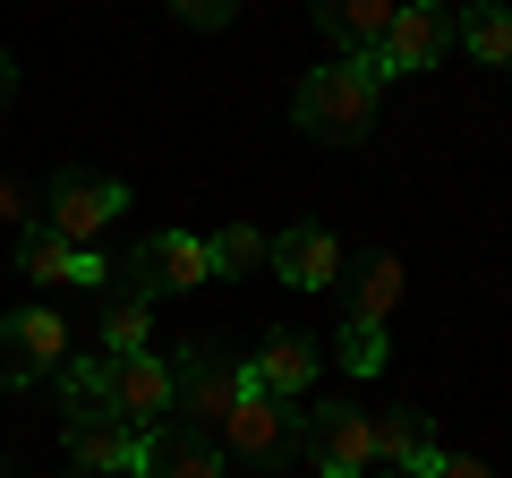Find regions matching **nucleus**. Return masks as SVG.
Listing matches in <instances>:
<instances>
[{
    "label": "nucleus",
    "instance_id": "nucleus-1",
    "mask_svg": "<svg viewBox=\"0 0 512 478\" xmlns=\"http://www.w3.org/2000/svg\"><path fill=\"white\" fill-rule=\"evenodd\" d=\"M376 103H384V77L367 69V60H333V69L299 77L291 120H299V137H316V146H359V137L376 129Z\"/></svg>",
    "mask_w": 512,
    "mask_h": 478
},
{
    "label": "nucleus",
    "instance_id": "nucleus-2",
    "mask_svg": "<svg viewBox=\"0 0 512 478\" xmlns=\"http://www.w3.org/2000/svg\"><path fill=\"white\" fill-rule=\"evenodd\" d=\"M214 444L231 461H248V470H291V453H299V402L265 393L248 368H239V402H231V419H222Z\"/></svg>",
    "mask_w": 512,
    "mask_h": 478
},
{
    "label": "nucleus",
    "instance_id": "nucleus-3",
    "mask_svg": "<svg viewBox=\"0 0 512 478\" xmlns=\"http://www.w3.org/2000/svg\"><path fill=\"white\" fill-rule=\"evenodd\" d=\"M231 402H239V368L222 359L214 342H180V350H171V419H180V427L222 436Z\"/></svg>",
    "mask_w": 512,
    "mask_h": 478
},
{
    "label": "nucleus",
    "instance_id": "nucleus-4",
    "mask_svg": "<svg viewBox=\"0 0 512 478\" xmlns=\"http://www.w3.org/2000/svg\"><path fill=\"white\" fill-rule=\"evenodd\" d=\"M299 453H308V470L367 478L376 470V419L350 402H299Z\"/></svg>",
    "mask_w": 512,
    "mask_h": 478
},
{
    "label": "nucleus",
    "instance_id": "nucleus-5",
    "mask_svg": "<svg viewBox=\"0 0 512 478\" xmlns=\"http://www.w3.org/2000/svg\"><path fill=\"white\" fill-rule=\"evenodd\" d=\"M120 214H128V188L103 180V171H60V180L43 188V231L69 239V248H94Z\"/></svg>",
    "mask_w": 512,
    "mask_h": 478
},
{
    "label": "nucleus",
    "instance_id": "nucleus-6",
    "mask_svg": "<svg viewBox=\"0 0 512 478\" xmlns=\"http://www.w3.org/2000/svg\"><path fill=\"white\" fill-rule=\"evenodd\" d=\"M444 52H453V9H444V0H402L367 69H376L384 86H393V77H427Z\"/></svg>",
    "mask_w": 512,
    "mask_h": 478
},
{
    "label": "nucleus",
    "instance_id": "nucleus-7",
    "mask_svg": "<svg viewBox=\"0 0 512 478\" xmlns=\"http://www.w3.org/2000/svg\"><path fill=\"white\" fill-rule=\"evenodd\" d=\"M69 342H77V333L60 325L52 308L0 316V385L26 393V385H43V376H60V368H69Z\"/></svg>",
    "mask_w": 512,
    "mask_h": 478
},
{
    "label": "nucleus",
    "instance_id": "nucleus-8",
    "mask_svg": "<svg viewBox=\"0 0 512 478\" xmlns=\"http://www.w3.org/2000/svg\"><path fill=\"white\" fill-rule=\"evenodd\" d=\"M103 402L120 410L137 436L163 427L171 419V359H154V350H103Z\"/></svg>",
    "mask_w": 512,
    "mask_h": 478
},
{
    "label": "nucleus",
    "instance_id": "nucleus-9",
    "mask_svg": "<svg viewBox=\"0 0 512 478\" xmlns=\"http://www.w3.org/2000/svg\"><path fill=\"white\" fill-rule=\"evenodd\" d=\"M60 444H69V461H77L86 478L128 470V461H137V427H128L120 410L103 402V393H77V402H69V419H60Z\"/></svg>",
    "mask_w": 512,
    "mask_h": 478
},
{
    "label": "nucleus",
    "instance_id": "nucleus-10",
    "mask_svg": "<svg viewBox=\"0 0 512 478\" xmlns=\"http://www.w3.org/2000/svg\"><path fill=\"white\" fill-rule=\"evenodd\" d=\"M120 282H137L146 299L197 291V282H214V274H205V239H197V231H154V239H137L128 265H120Z\"/></svg>",
    "mask_w": 512,
    "mask_h": 478
},
{
    "label": "nucleus",
    "instance_id": "nucleus-11",
    "mask_svg": "<svg viewBox=\"0 0 512 478\" xmlns=\"http://www.w3.org/2000/svg\"><path fill=\"white\" fill-rule=\"evenodd\" d=\"M128 478H222V444L197 436V427L163 419L137 436V461H128Z\"/></svg>",
    "mask_w": 512,
    "mask_h": 478
},
{
    "label": "nucleus",
    "instance_id": "nucleus-12",
    "mask_svg": "<svg viewBox=\"0 0 512 478\" xmlns=\"http://www.w3.org/2000/svg\"><path fill=\"white\" fill-rule=\"evenodd\" d=\"M265 265H274V274L291 282V291H333V282L350 274V265H342V239H333V231H316V222H291V231H282L274 248H265Z\"/></svg>",
    "mask_w": 512,
    "mask_h": 478
},
{
    "label": "nucleus",
    "instance_id": "nucleus-13",
    "mask_svg": "<svg viewBox=\"0 0 512 478\" xmlns=\"http://www.w3.org/2000/svg\"><path fill=\"white\" fill-rule=\"evenodd\" d=\"M316 368H325V350H316L308 333H265V350L248 359V376H256L265 393H282V402H308Z\"/></svg>",
    "mask_w": 512,
    "mask_h": 478
},
{
    "label": "nucleus",
    "instance_id": "nucleus-14",
    "mask_svg": "<svg viewBox=\"0 0 512 478\" xmlns=\"http://www.w3.org/2000/svg\"><path fill=\"white\" fill-rule=\"evenodd\" d=\"M393 9H402V0H316V26H325V43L342 60H376Z\"/></svg>",
    "mask_w": 512,
    "mask_h": 478
},
{
    "label": "nucleus",
    "instance_id": "nucleus-15",
    "mask_svg": "<svg viewBox=\"0 0 512 478\" xmlns=\"http://www.w3.org/2000/svg\"><path fill=\"white\" fill-rule=\"evenodd\" d=\"M103 350H146L154 342V299L137 291V282H120V265H111L103 282V333H94Z\"/></svg>",
    "mask_w": 512,
    "mask_h": 478
},
{
    "label": "nucleus",
    "instance_id": "nucleus-16",
    "mask_svg": "<svg viewBox=\"0 0 512 478\" xmlns=\"http://www.w3.org/2000/svg\"><path fill=\"white\" fill-rule=\"evenodd\" d=\"M453 43H470L487 69H504L512 60V0H470V9L453 18Z\"/></svg>",
    "mask_w": 512,
    "mask_h": 478
},
{
    "label": "nucleus",
    "instance_id": "nucleus-17",
    "mask_svg": "<svg viewBox=\"0 0 512 478\" xmlns=\"http://www.w3.org/2000/svg\"><path fill=\"white\" fill-rule=\"evenodd\" d=\"M265 248H274V239L256 231V222H222V231L205 239V274H222V282H248V274H265Z\"/></svg>",
    "mask_w": 512,
    "mask_h": 478
},
{
    "label": "nucleus",
    "instance_id": "nucleus-18",
    "mask_svg": "<svg viewBox=\"0 0 512 478\" xmlns=\"http://www.w3.org/2000/svg\"><path fill=\"white\" fill-rule=\"evenodd\" d=\"M402 308V257L393 248H376V257L350 274V316H367V325H384V316Z\"/></svg>",
    "mask_w": 512,
    "mask_h": 478
},
{
    "label": "nucleus",
    "instance_id": "nucleus-19",
    "mask_svg": "<svg viewBox=\"0 0 512 478\" xmlns=\"http://www.w3.org/2000/svg\"><path fill=\"white\" fill-rule=\"evenodd\" d=\"M18 274H26V282H69V274H77V248L35 222V231H18Z\"/></svg>",
    "mask_w": 512,
    "mask_h": 478
},
{
    "label": "nucleus",
    "instance_id": "nucleus-20",
    "mask_svg": "<svg viewBox=\"0 0 512 478\" xmlns=\"http://www.w3.org/2000/svg\"><path fill=\"white\" fill-rule=\"evenodd\" d=\"M350 376H384V359H393V342H384V325H367V316H342V350H333Z\"/></svg>",
    "mask_w": 512,
    "mask_h": 478
},
{
    "label": "nucleus",
    "instance_id": "nucleus-21",
    "mask_svg": "<svg viewBox=\"0 0 512 478\" xmlns=\"http://www.w3.org/2000/svg\"><path fill=\"white\" fill-rule=\"evenodd\" d=\"M427 427H436V419H419V410H376V461H384V470H402V453L427 436Z\"/></svg>",
    "mask_w": 512,
    "mask_h": 478
},
{
    "label": "nucleus",
    "instance_id": "nucleus-22",
    "mask_svg": "<svg viewBox=\"0 0 512 478\" xmlns=\"http://www.w3.org/2000/svg\"><path fill=\"white\" fill-rule=\"evenodd\" d=\"M171 18L197 26V35H222V26L239 18V0H171Z\"/></svg>",
    "mask_w": 512,
    "mask_h": 478
},
{
    "label": "nucleus",
    "instance_id": "nucleus-23",
    "mask_svg": "<svg viewBox=\"0 0 512 478\" xmlns=\"http://www.w3.org/2000/svg\"><path fill=\"white\" fill-rule=\"evenodd\" d=\"M0 222H9V231H35V222H43V197H26L18 180H0Z\"/></svg>",
    "mask_w": 512,
    "mask_h": 478
},
{
    "label": "nucleus",
    "instance_id": "nucleus-24",
    "mask_svg": "<svg viewBox=\"0 0 512 478\" xmlns=\"http://www.w3.org/2000/svg\"><path fill=\"white\" fill-rule=\"evenodd\" d=\"M436 478H495V470H487V461H461V453H444V470H436Z\"/></svg>",
    "mask_w": 512,
    "mask_h": 478
},
{
    "label": "nucleus",
    "instance_id": "nucleus-25",
    "mask_svg": "<svg viewBox=\"0 0 512 478\" xmlns=\"http://www.w3.org/2000/svg\"><path fill=\"white\" fill-rule=\"evenodd\" d=\"M9 94H18V60L0 52V103H9Z\"/></svg>",
    "mask_w": 512,
    "mask_h": 478
},
{
    "label": "nucleus",
    "instance_id": "nucleus-26",
    "mask_svg": "<svg viewBox=\"0 0 512 478\" xmlns=\"http://www.w3.org/2000/svg\"><path fill=\"white\" fill-rule=\"evenodd\" d=\"M299 478H333V470H299Z\"/></svg>",
    "mask_w": 512,
    "mask_h": 478
},
{
    "label": "nucleus",
    "instance_id": "nucleus-27",
    "mask_svg": "<svg viewBox=\"0 0 512 478\" xmlns=\"http://www.w3.org/2000/svg\"><path fill=\"white\" fill-rule=\"evenodd\" d=\"M0 478H9V461H0Z\"/></svg>",
    "mask_w": 512,
    "mask_h": 478
},
{
    "label": "nucleus",
    "instance_id": "nucleus-28",
    "mask_svg": "<svg viewBox=\"0 0 512 478\" xmlns=\"http://www.w3.org/2000/svg\"><path fill=\"white\" fill-rule=\"evenodd\" d=\"M77 478H86V470H77Z\"/></svg>",
    "mask_w": 512,
    "mask_h": 478
},
{
    "label": "nucleus",
    "instance_id": "nucleus-29",
    "mask_svg": "<svg viewBox=\"0 0 512 478\" xmlns=\"http://www.w3.org/2000/svg\"><path fill=\"white\" fill-rule=\"evenodd\" d=\"M504 69H512V60H504Z\"/></svg>",
    "mask_w": 512,
    "mask_h": 478
}]
</instances>
